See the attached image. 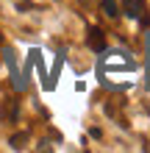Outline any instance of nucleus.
<instances>
[{
	"label": "nucleus",
	"instance_id": "7ed1b4c3",
	"mask_svg": "<svg viewBox=\"0 0 150 153\" xmlns=\"http://www.w3.org/2000/svg\"><path fill=\"white\" fill-rule=\"evenodd\" d=\"M103 8H106V14H109L111 20L120 14V11H117V3H114V0H103Z\"/></svg>",
	"mask_w": 150,
	"mask_h": 153
},
{
	"label": "nucleus",
	"instance_id": "f257e3e1",
	"mask_svg": "<svg viewBox=\"0 0 150 153\" xmlns=\"http://www.w3.org/2000/svg\"><path fill=\"white\" fill-rule=\"evenodd\" d=\"M122 11L131 20H139V22L147 20V3L145 0H122Z\"/></svg>",
	"mask_w": 150,
	"mask_h": 153
},
{
	"label": "nucleus",
	"instance_id": "39448f33",
	"mask_svg": "<svg viewBox=\"0 0 150 153\" xmlns=\"http://www.w3.org/2000/svg\"><path fill=\"white\" fill-rule=\"evenodd\" d=\"M147 89H150V31H147Z\"/></svg>",
	"mask_w": 150,
	"mask_h": 153
},
{
	"label": "nucleus",
	"instance_id": "20e7f679",
	"mask_svg": "<svg viewBox=\"0 0 150 153\" xmlns=\"http://www.w3.org/2000/svg\"><path fill=\"white\" fill-rule=\"evenodd\" d=\"M25 139H28V134H17V137H11V148H22Z\"/></svg>",
	"mask_w": 150,
	"mask_h": 153
},
{
	"label": "nucleus",
	"instance_id": "f03ea898",
	"mask_svg": "<svg viewBox=\"0 0 150 153\" xmlns=\"http://www.w3.org/2000/svg\"><path fill=\"white\" fill-rule=\"evenodd\" d=\"M103 45H106L103 31H100V28H89V48H92V50H103Z\"/></svg>",
	"mask_w": 150,
	"mask_h": 153
}]
</instances>
